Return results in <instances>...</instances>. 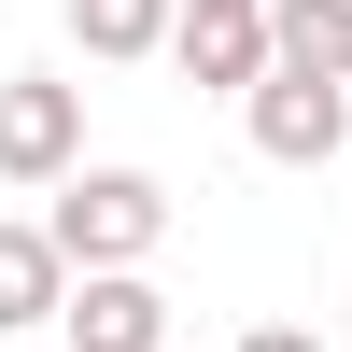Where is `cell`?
<instances>
[{"instance_id":"obj_1","label":"cell","mask_w":352,"mask_h":352,"mask_svg":"<svg viewBox=\"0 0 352 352\" xmlns=\"http://www.w3.org/2000/svg\"><path fill=\"white\" fill-rule=\"evenodd\" d=\"M43 240L71 254V268H141V254L169 240V184H155V169H56Z\"/></svg>"},{"instance_id":"obj_2","label":"cell","mask_w":352,"mask_h":352,"mask_svg":"<svg viewBox=\"0 0 352 352\" xmlns=\"http://www.w3.org/2000/svg\"><path fill=\"white\" fill-rule=\"evenodd\" d=\"M240 127H254L268 169H324V155H352V85H324V71H254L240 85Z\"/></svg>"},{"instance_id":"obj_3","label":"cell","mask_w":352,"mask_h":352,"mask_svg":"<svg viewBox=\"0 0 352 352\" xmlns=\"http://www.w3.org/2000/svg\"><path fill=\"white\" fill-rule=\"evenodd\" d=\"M56 169H85V85L14 71L0 85V184H56Z\"/></svg>"},{"instance_id":"obj_4","label":"cell","mask_w":352,"mask_h":352,"mask_svg":"<svg viewBox=\"0 0 352 352\" xmlns=\"http://www.w3.org/2000/svg\"><path fill=\"white\" fill-rule=\"evenodd\" d=\"M56 338H71V352H169V296H155L141 268H71Z\"/></svg>"},{"instance_id":"obj_5","label":"cell","mask_w":352,"mask_h":352,"mask_svg":"<svg viewBox=\"0 0 352 352\" xmlns=\"http://www.w3.org/2000/svg\"><path fill=\"white\" fill-rule=\"evenodd\" d=\"M169 56H184V85L240 99V85L268 71V0H254V14H226V0H184V14H169Z\"/></svg>"},{"instance_id":"obj_6","label":"cell","mask_w":352,"mask_h":352,"mask_svg":"<svg viewBox=\"0 0 352 352\" xmlns=\"http://www.w3.org/2000/svg\"><path fill=\"white\" fill-rule=\"evenodd\" d=\"M56 296H71V254H56L43 226H0V338L56 324Z\"/></svg>"},{"instance_id":"obj_7","label":"cell","mask_w":352,"mask_h":352,"mask_svg":"<svg viewBox=\"0 0 352 352\" xmlns=\"http://www.w3.org/2000/svg\"><path fill=\"white\" fill-rule=\"evenodd\" d=\"M268 71L352 85V0H268Z\"/></svg>"},{"instance_id":"obj_8","label":"cell","mask_w":352,"mask_h":352,"mask_svg":"<svg viewBox=\"0 0 352 352\" xmlns=\"http://www.w3.org/2000/svg\"><path fill=\"white\" fill-rule=\"evenodd\" d=\"M169 14L184 0H71V43L85 56H169Z\"/></svg>"},{"instance_id":"obj_9","label":"cell","mask_w":352,"mask_h":352,"mask_svg":"<svg viewBox=\"0 0 352 352\" xmlns=\"http://www.w3.org/2000/svg\"><path fill=\"white\" fill-rule=\"evenodd\" d=\"M226 352H324L310 324H254V338H226Z\"/></svg>"},{"instance_id":"obj_10","label":"cell","mask_w":352,"mask_h":352,"mask_svg":"<svg viewBox=\"0 0 352 352\" xmlns=\"http://www.w3.org/2000/svg\"><path fill=\"white\" fill-rule=\"evenodd\" d=\"M226 14H254V0H226Z\"/></svg>"}]
</instances>
